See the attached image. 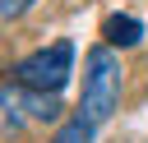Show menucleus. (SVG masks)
<instances>
[{"instance_id": "obj_2", "label": "nucleus", "mask_w": 148, "mask_h": 143, "mask_svg": "<svg viewBox=\"0 0 148 143\" xmlns=\"http://www.w3.org/2000/svg\"><path fill=\"white\" fill-rule=\"evenodd\" d=\"M69 74H74V42L69 37H60V42H51L14 65V83L37 88V92H60L69 83Z\"/></svg>"}, {"instance_id": "obj_5", "label": "nucleus", "mask_w": 148, "mask_h": 143, "mask_svg": "<svg viewBox=\"0 0 148 143\" xmlns=\"http://www.w3.org/2000/svg\"><path fill=\"white\" fill-rule=\"evenodd\" d=\"M56 143H92V125L83 115H74V120H65L56 129Z\"/></svg>"}, {"instance_id": "obj_4", "label": "nucleus", "mask_w": 148, "mask_h": 143, "mask_svg": "<svg viewBox=\"0 0 148 143\" xmlns=\"http://www.w3.org/2000/svg\"><path fill=\"white\" fill-rule=\"evenodd\" d=\"M102 32H106V42H111V46H134V42L143 37V23H139V18H130V14H111Z\"/></svg>"}, {"instance_id": "obj_6", "label": "nucleus", "mask_w": 148, "mask_h": 143, "mask_svg": "<svg viewBox=\"0 0 148 143\" xmlns=\"http://www.w3.org/2000/svg\"><path fill=\"white\" fill-rule=\"evenodd\" d=\"M37 0H0V18H23Z\"/></svg>"}, {"instance_id": "obj_1", "label": "nucleus", "mask_w": 148, "mask_h": 143, "mask_svg": "<svg viewBox=\"0 0 148 143\" xmlns=\"http://www.w3.org/2000/svg\"><path fill=\"white\" fill-rule=\"evenodd\" d=\"M120 83H125V69H120L116 51H111V46L88 51V74H83V101H79V115H83L92 129L106 125V120L116 115V106H120Z\"/></svg>"}, {"instance_id": "obj_3", "label": "nucleus", "mask_w": 148, "mask_h": 143, "mask_svg": "<svg viewBox=\"0 0 148 143\" xmlns=\"http://www.w3.org/2000/svg\"><path fill=\"white\" fill-rule=\"evenodd\" d=\"M0 111H5L9 125H56L60 120L56 92H37V88H23V83L0 88Z\"/></svg>"}]
</instances>
